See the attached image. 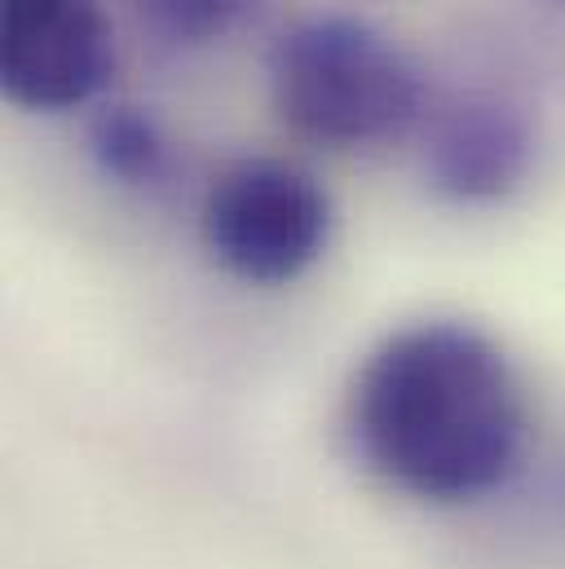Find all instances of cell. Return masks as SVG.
Here are the masks:
<instances>
[{
    "label": "cell",
    "instance_id": "cell-1",
    "mask_svg": "<svg viewBox=\"0 0 565 569\" xmlns=\"http://www.w3.org/2000/svg\"><path fill=\"white\" fill-rule=\"evenodd\" d=\"M358 455L394 490L455 508L495 495L522 463L531 407L508 353L468 322H416L354 376Z\"/></svg>",
    "mask_w": 565,
    "mask_h": 569
},
{
    "label": "cell",
    "instance_id": "cell-2",
    "mask_svg": "<svg viewBox=\"0 0 565 569\" xmlns=\"http://www.w3.org/2000/svg\"><path fill=\"white\" fill-rule=\"evenodd\" d=\"M279 116L327 146L398 138L420 116V71L358 18H309L270 53Z\"/></svg>",
    "mask_w": 565,
    "mask_h": 569
},
{
    "label": "cell",
    "instance_id": "cell-3",
    "mask_svg": "<svg viewBox=\"0 0 565 569\" xmlns=\"http://www.w3.org/2000/svg\"><path fill=\"white\" fill-rule=\"evenodd\" d=\"M327 190L282 163L244 159L226 168L204 199V243L244 283H291L327 248Z\"/></svg>",
    "mask_w": 565,
    "mask_h": 569
},
{
    "label": "cell",
    "instance_id": "cell-4",
    "mask_svg": "<svg viewBox=\"0 0 565 569\" xmlns=\"http://www.w3.org/2000/svg\"><path fill=\"white\" fill-rule=\"evenodd\" d=\"M116 67L111 22L98 0H4L0 80L27 111H76Z\"/></svg>",
    "mask_w": 565,
    "mask_h": 569
},
{
    "label": "cell",
    "instance_id": "cell-5",
    "mask_svg": "<svg viewBox=\"0 0 565 569\" xmlns=\"http://www.w3.org/2000/svg\"><path fill=\"white\" fill-rule=\"evenodd\" d=\"M535 159V138L504 102H459L428 138V177L459 203H495L513 194Z\"/></svg>",
    "mask_w": 565,
    "mask_h": 569
},
{
    "label": "cell",
    "instance_id": "cell-6",
    "mask_svg": "<svg viewBox=\"0 0 565 569\" xmlns=\"http://www.w3.org/2000/svg\"><path fill=\"white\" fill-rule=\"evenodd\" d=\"M89 150L125 186H155L168 172V138L141 107H107L89 129Z\"/></svg>",
    "mask_w": 565,
    "mask_h": 569
},
{
    "label": "cell",
    "instance_id": "cell-7",
    "mask_svg": "<svg viewBox=\"0 0 565 569\" xmlns=\"http://www.w3.org/2000/svg\"><path fill=\"white\" fill-rule=\"evenodd\" d=\"M138 4L172 40H212L230 31L252 0H138Z\"/></svg>",
    "mask_w": 565,
    "mask_h": 569
},
{
    "label": "cell",
    "instance_id": "cell-8",
    "mask_svg": "<svg viewBox=\"0 0 565 569\" xmlns=\"http://www.w3.org/2000/svg\"><path fill=\"white\" fill-rule=\"evenodd\" d=\"M562 4H565V0H562Z\"/></svg>",
    "mask_w": 565,
    "mask_h": 569
}]
</instances>
